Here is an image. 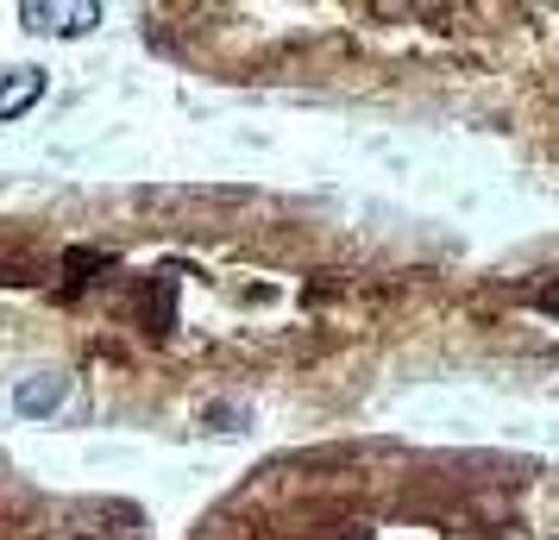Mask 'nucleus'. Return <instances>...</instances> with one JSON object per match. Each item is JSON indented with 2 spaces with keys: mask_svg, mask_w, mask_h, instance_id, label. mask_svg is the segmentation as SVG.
Wrapping results in <instances>:
<instances>
[{
  "mask_svg": "<svg viewBox=\"0 0 559 540\" xmlns=\"http://www.w3.org/2000/svg\"><path fill=\"white\" fill-rule=\"evenodd\" d=\"M38 101H45V69H13V76L0 82V120H20Z\"/></svg>",
  "mask_w": 559,
  "mask_h": 540,
  "instance_id": "nucleus-1",
  "label": "nucleus"
},
{
  "mask_svg": "<svg viewBox=\"0 0 559 540\" xmlns=\"http://www.w3.org/2000/svg\"><path fill=\"white\" fill-rule=\"evenodd\" d=\"M63 402V377H26L20 390H13V409L20 415H51Z\"/></svg>",
  "mask_w": 559,
  "mask_h": 540,
  "instance_id": "nucleus-2",
  "label": "nucleus"
},
{
  "mask_svg": "<svg viewBox=\"0 0 559 540\" xmlns=\"http://www.w3.org/2000/svg\"><path fill=\"white\" fill-rule=\"evenodd\" d=\"M89 26H101V7H63V38H82Z\"/></svg>",
  "mask_w": 559,
  "mask_h": 540,
  "instance_id": "nucleus-3",
  "label": "nucleus"
}]
</instances>
